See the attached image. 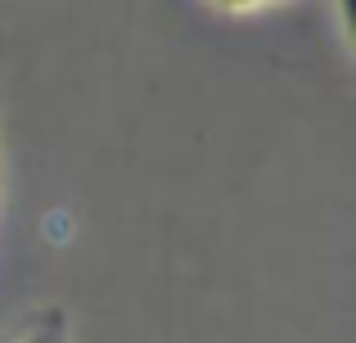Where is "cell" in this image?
Returning <instances> with one entry per match:
<instances>
[{"instance_id": "6da1fadb", "label": "cell", "mask_w": 356, "mask_h": 343, "mask_svg": "<svg viewBox=\"0 0 356 343\" xmlns=\"http://www.w3.org/2000/svg\"><path fill=\"white\" fill-rule=\"evenodd\" d=\"M0 343H72V321L63 308H41L27 312Z\"/></svg>"}]
</instances>
